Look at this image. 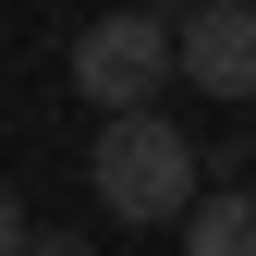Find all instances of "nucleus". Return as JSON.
<instances>
[{
    "label": "nucleus",
    "instance_id": "f257e3e1",
    "mask_svg": "<svg viewBox=\"0 0 256 256\" xmlns=\"http://www.w3.org/2000/svg\"><path fill=\"white\" fill-rule=\"evenodd\" d=\"M86 183H98V208L110 220H183L208 196L196 183V146H183V122H158V98L146 110H98V146H86Z\"/></svg>",
    "mask_w": 256,
    "mask_h": 256
},
{
    "label": "nucleus",
    "instance_id": "f03ea898",
    "mask_svg": "<svg viewBox=\"0 0 256 256\" xmlns=\"http://www.w3.org/2000/svg\"><path fill=\"white\" fill-rule=\"evenodd\" d=\"M171 74H183V24L158 12V0H122V12H98V24L74 37V86H86V110H146Z\"/></svg>",
    "mask_w": 256,
    "mask_h": 256
},
{
    "label": "nucleus",
    "instance_id": "7ed1b4c3",
    "mask_svg": "<svg viewBox=\"0 0 256 256\" xmlns=\"http://www.w3.org/2000/svg\"><path fill=\"white\" fill-rule=\"evenodd\" d=\"M183 86L220 110L256 98V0H208V12H183Z\"/></svg>",
    "mask_w": 256,
    "mask_h": 256
},
{
    "label": "nucleus",
    "instance_id": "20e7f679",
    "mask_svg": "<svg viewBox=\"0 0 256 256\" xmlns=\"http://www.w3.org/2000/svg\"><path fill=\"white\" fill-rule=\"evenodd\" d=\"M171 232H183V256H256V196H244V183H220V196H196Z\"/></svg>",
    "mask_w": 256,
    "mask_h": 256
},
{
    "label": "nucleus",
    "instance_id": "39448f33",
    "mask_svg": "<svg viewBox=\"0 0 256 256\" xmlns=\"http://www.w3.org/2000/svg\"><path fill=\"white\" fill-rule=\"evenodd\" d=\"M24 244H37V220H24L12 196H0V256H24Z\"/></svg>",
    "mask_w": 256,
    "mask_h": 256
},
{
    "label": "nucleus",
    "instance_id": "423d86ee",
    "mask_svg": "<svg viewBox=\"0 0 256 256\" xmlns=\"http://www.w3.org/2000/svg\"><path fill=\"white\" fill-rule=\"evenodd\" d=\"M24 256H98V244H86V232H37Z\"/></svg>",
    "mask_w": 256,
    "mask_h": 256
},
{
    "label": "nucleus",
    "instance_id": "0eeeda50",
    "mask_svg": "<svg viewBox=\"0 0 256 256\" xmlns=\"http://www.w3.org/2000/svg\"><path fill=\"white\" fill-rule=\"evenodd\" d=\"M158 12H171V24H183V12H208V0H158Z\"/></svg>",
    "mask_w": 256,
    "mask_h": 256
}]
</instances>
